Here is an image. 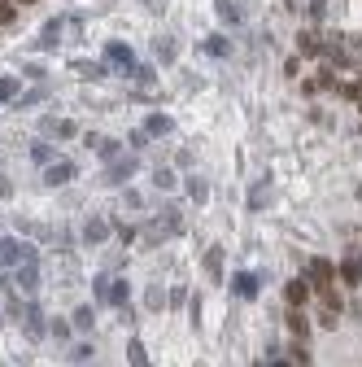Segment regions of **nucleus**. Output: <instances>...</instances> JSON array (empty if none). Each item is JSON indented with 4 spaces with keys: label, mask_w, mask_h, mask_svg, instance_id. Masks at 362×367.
Segmentation results:
<instances>
[{
    "label": "nucleus",
    "mask_w": 362,
    "mask_h": 367,
    "mask_svg": "<svg viewBox=\"0 0 362 367\" xmlns=\"http://www.w3.org/2000/svg\"><path fill=\"white\" fill-rule=\"evenodd\" d=\"M132 171H136V162H132V157H127V162H110L105 179H110V184H127V179H132Z\"/></svg>",
    "instance_id": "1a4fd4ad"
},
{
    "label": "nucleus",
    "mask_w": 362,
    "mask_h": 367,
    "mask_svg": "<svg viewBox=\"0 0 362 367\" xmlns=\"http://www.w3.org/2000/svg\"><path fill=\"white\" fill-rule=\"evenodd\" d=\"M74 70H79L83 79H100V66H96V62H79V66H74Z\"/></svg>",
    "instance_id": "5701e85b"
},
{
    "label": "nucleus",
    "mask_w": 362,
    "mask_h": 367,
    "mask_svg": "<svg viewBox=\"0 0 362 367\" xmlns=\"http://www.w3.org/2000/svg\"><path fill=\"white\" fill-rule=\"evenodd\" d=\"M341 280H345V284H358V280H362V258H345V262H341Z\"/></svg>",
    "instance_id": "4468645a"
},
{
    "label": "nucleus",
    "mask_w": 362,
    "mask_h": 367,
    "mask_svg": "<svg viewBox=\"0 0 362 367\" xmlns=\"http://www.w3.org/2000/svg\"><path fill=\"white\" fill-rule=\"evenodd\" d=\"M22 5H35V0H22Z\"/></svg>",
    "instance_id": "c756f323"
},
{
    "label": "nucleus",
    "mask_w": 362,
    "mask_h": 367,
    "mask_svg": "<svg viewBox=\"0 0 362 367\" xmlns=\"http://www.w3.org/2000/svg\"><path fill=\"white\" fill-rule=\"evenodd\" d=\"M127 363H132V367H153V363H148V354H144V346H140V341H127Z\"/></svg>",
    "instance_id": "f3484780"
},
{
    "label": "nucleus",
    "mask_w": 362,
    "mask_h": 367,
    "mask_svg": "<svg viewBox=\"0 0 362 367\" xmlns=\"http://www.w3.org/2000/svg\"><path fill=\"white\" fill-rule=\"evenodd\" d=\"M44 131H53V136H62V140L79 136V127H74L70 118H44Z\"/></svg>",
    "instance_id": "0eeeda50"
},
{
    "label": "nucleus",
    "mask_w": 362,
    "mask_h": 367,
    "mask_svg": "<svg viewBox=\"0 0 362 367\" xmlns=\"http://www.w3.org/2000/svg\"><path fill=\"white\" fill-rule=\"evenodd\" d=\"M9 276H13V288H18V293H35V288H40V280H44V276H40V262H35V258L18 262V267H13Z\"/></svg>",
    "instance_id": "f257e3e1"
},
{
    "label": "nucleus",
    "mask_w": 362,
    "mask_h": 367,
    "mask_svg": "<svg viewBox=\"0 0 362 367\" xmlns=\"http://www.w3.org/2000/svg\"><path fill=\"white\" fill-rule=\"evenodd\" d=\"M70 324L79 328V332H92V324H96V315H92V306H74V315H70Z\"/></svg>",
    "instance_id": "9b49d317"
},
{
    "label": "nucleus",
    "mask_w": 362,
    "mask_h": 367,
    "mask_svg": "<svg viewBox=\"0 0 362 367\" xmlns=\"http://www.w3.org/2000/svg\"><path fill=\"white\" fill-rule=\"evenodd\" d=\"M179 227H184V223H179V215H162L158 223H148V232H144V241H148V245H162V241H166V236H170V232H179Z\"/></svg>",
    "instance_id": "20e7f679"
},
{
    "label": "nucleus",
    "mask_w": 362,
    "mask_h": 367,
    "mask_svg": "<svg viewBox=\"0 0 362 367\" xmlns=\"http://www.w3.org/2000/svg\"><path fill=\"white\" fill-rule=\"evenodd\" d=\"M18 92H22V84H18V79H9V74H0V105H9V101H18Z\"/></svg>",
    "instance_id": "ddd939ff"
},
{
    "label": "nucleus",
    "mask_w": 362,
    "mask_h": 367,
    "mask_svg": "<svg viewBox=\"0 0 362 367\" xmlns=\"http://www.w3.org/2000/svg\"><path fill=\"white\" fill-rule=\"evenodd\" d=\"M70 358H74V363H83V358H92V346H88V341H79V346H70Z\"/></svg>",
    "instance_id": "4be33fe9"
},
{
    "label": "nucleus",
    "mask_w": 362,
    "mask_h": 367,
    "mask_svg": "<svg viewBox=\"0 0 362 367\" xmlns=\"http://www.w3.org/2000/svg\"><path fill=\"white\" fill-rule=\"evenodd\" d=\"M305 280H310V288H319V293H332L336 267H332L327 258H310V267H305Z\"/></svg>",
    "instance_id": "f03ea898"
},
{
    "label": "nucleus",
    "mask_w": 362,
    "mask_h": 367,
    "mask_svg": "<svg viewBox=\"0 0 362 367\" xmlns=\"http://www.w3.org/2000/svg\"><path fill=\"white\" fill-rule=\"evenodd\" d=\"M105 236H110V223L88 219V227H83V241H88V245H105Z\"/></svg>",
    "instance_id": "6e6552de"
},
{
    "label": "nucleus",
    "mask_w": 362,
    "mask_h": 367,
    "mask_svg": "<svg viewBox=\"0 0 362 367\" xmlns=\"http://www.w3.org/2000/svg\"><path fill=\"white\" fill-rule=\"evenodd\" d=\"M31 254H27V245L18 241V236H0V267H18V262H27Z\"/></svg>",
    "instance_id": "7ed1b4c3"
},
{
    "label": "nucleus",
    "mask_w": 362,
    "mask_h": 367,
    "mask_svg": "<svg viewBox=\"0 0 362 367\" xmlns=\"http://www.w3.org/2000/svg\"><path fill=\"white\" fill-rule=\"evenodd\" d=\"M105 57H110V62H122V70H127V66H136V57H132V48H127V44H110V48H105Z\"/></svg>",
    "instance_id": "dca6fc26"
},
{
    "label": "nucleus",
    "mask_w": 362,
    "mask_h": 367,
    "mask_svg": "<svg viewBox=\"0 0 362 367\" xmlns=\"http://www.w3.org/2000/svg\"><path fill=\"white\" fill-rule=\"evenodd\" d=\"M110 302L114 306H127V280H114L110 284Z\"/></svg>",
    "instance_id": "412c9836"
},
{
    "label": "nucleus",
    "mask_w": 362,
    "mask_h": 367,
    "mask_svg": "<svg viewBox=\"0 0 362 367\" xmlns=\"http://www.w3.org/2000/svg\"><path fill=\"white\" fill-rule=\"evenodd\" d=\"M22 320H27V332H31V337H44V332H48V320H44V310H40L35 302L27 306V315H22Z\"/></svg>",
    "instance_id": "423d86ee"
},
{
    "label": "nucleus",
    "mask_w": 362,
    "mask_h": 367,
    "mask_svg": "<svg viewBox=\"0 0 362 367\" xmlns=\"http://www.w3.org/2000/svg\"><path fill=\"white\" fill-rule=\"evenodd\" d=\"M153 184H158V188H175V175L170 171H158V175H153Z\"/></svg>",
    "instance_id": "393cba45"
},
{
    "label": "nucleus",
    "mask_w": 362,
    "mask_h": 367,
    "mask_svg": "<svg viewBox=\"0 0 362 367\" xmlns=\"http://www.w3.org/2000/svg\"><path fill=\"white\" fill-rule=\"evenodd\" d=\"M175 123L166 118V114H148V123H144V136H166Z\"/></svg>",
    "instance_id": "f8f14e48"
},
{
    "label": "nucleus",
    "mask_w": 362,
    "mask_h": 367,
    "mask_svg": "<svg viewBox=\"0 0 362 367\" xmlns=\"http://www.w3.org/2000/svg\"><path fill=\"white\" fill-rule=\"evenodd\" d=\"M218 5V13L227 18V22H240V9H236V0H214Z\"/></svg>",
    "instance_id": "aec40b11"
},
{
    "label": "nucleus",
    "mask_w": 362,
    "mask_h": 367,
    "mask_svg": "<svg viewBox=\"0 0 362 367\" xmlns=\"http://www.w3.org/2000/svg\"><path fill=\"white\" fill-rule=\"evenodd\" d=\"M48 332H53V337H70V324H62V320H53V324H48Z\"/></svg>",
    "instance_id": "cd10ccee"
},
{
    "label": "nucleus",
    "mask_w": 362,
    "mask_h": 367,
    "mask_svg": "<svg viewBox=\"0 0 362 367\" xmlns=\"http://www.w3.org/2000/svg\"><path fill=\"white\" fill-rule=\"evenodd\" d=\"M288 328H293L297 337H305V328H310V324H305V315H301V306H288Z\"/></svg>",
    "instance_id": "a211bd4d"
},
{
    "label": "nucleus",
    "mask_w": 362,
    "mask_h": 367,
    "mask_svg": "<svg viewBox=\"0 0 362 367\" xmlns=\"http://www.w3.org/2000/svg\"><path fill=\"white\" fill-rule=\"evenodd\" d=\"M13 18H18V9L9 5V0H0V22H13Z\"/></svg>",
    "instance_id": "bb28decb"
},
{
    "label": "nucleus",
    "mask_w": 362,
    "mask_h": 367,
    "mask_svg": "<svg viewBox=\"0 0 362 367\" xmlns=\"http://www.w3.org/2000/svg\"><path fill=\"white\" fill-rule=\"evenodd\" d=\"M96 298L110 302V280H105V276H96Z\"/></svg>",
    "instance_id": "a878e982"
},
{
    "label": "nucleus",
    "mask_w": 362,
    "mask_h": 367,
    "mask_svg": "<svg viewBox=\"0 0 362 367\" xmlns=\"http://www.w3.org/2000/svg\"><path fill=\"white\" fill-rule=\"evenodd\" d=\"M284 298H288V306H301L310 298V280H293L288 288H284Z\"/></svg>",
    "instance_id": "9d476101"
},
{
    "label": "nucleus",
    "mask_w": 362,
    "mask_h": 367,
    "mask_svg": "<svg viewBox=\"0 0 362 367\" xmlns=\"http://www.w3.org/2000/svg\"><path fill=\"white\" fill-rule=\"evenodd\" d=\"M0 328H5V306H0Z\"/></svg>",
    "instance_id": "c85d7f7f"
},
{
    "label": "nucleus",
    "mask_w": 362,
    "mask_h": 367,
    "mask_svg": "<svg viewBox=\"0 0 362 367\" xmlns=\"http://www.w3.org/2000/svg\"><path fill=\"white\" fill-rule=\"evenodd\" d=\"M205 267H210V280H218V276H223V249H210V254H205Z\"/></svg>",
    "instance_id": "6ab92c4d"
},
{
    "label": "nucleus",
    "mask_w": 362,
    "mask_h": 367,
    "mask_svg": "<svg viewBox=\"0 0 362 367\" xmlns=\"http://www.w3.org/2000/svg\"><path fill=\"white\" fill-rule=\"evenodd\" d=\"M31 157H35V162H53V149H48V145H35Z\"/></svg>",
    "instance_id": "b1692460"
},
{
    "label": "nucleus",
    "mask_w": 362,
    "mask_h": 367,
    "mask_svg": "<svg viewBox=\"0 0 362 367\" xmlns=\"http://www.w3.org/2000/svg\"><path fill=\"white\" fill-rule=\"evenodd\" d=\"M74 179V162H53L44 171V188H62V184Z\"/></svg>",
    "instance_id": "39448f33"
},
{
    "label": "nucleus",
    "mask_w": 362,
    "mask_h": 367,
    "mask_svg": "<svg viewBox=\"0 0 362 367\" xmlns=\"http://www.w3.org/2000/svg\"><path fill=\"white\" fill-rule=\"evenodd\" d=\"M236 293H240V298H257V276H253V271H240V276H236Z\"/></svg>",
    "instance_id": "2eb2a0df"
}]
</instances>
